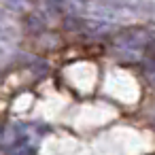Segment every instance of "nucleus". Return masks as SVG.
Listing matches in <instances>:
<instances>
[{"mask_svg":"<svg viewBox=\"0 0 155 155\" xmlns=\"http://www.w3.org/2000/svg\"><path fill=\"white\" fill-rule=\"evenodd\" d=\"M153 41V34H149L142 28H130L121 34L115 36L113 41V49L121 60L134 62V60H142L147 53L149 43Z\"/></svg>","mask_w":155,"mask_h":155,"instance_id":"nucleus-1","label":"nucleus"},{"mask_svg":"<svg viewBox=\"0 0 155 155\" xmlns=\"http://www.w3.org/2000/svg\"><path fill=\"white\" fill-rule=\"evenodd\" d=\"M11 130L13 134L5 136L2 149L9 155H34L38 149V140H41V136L34 132V125L19 123V125H13Z\"/></svg>","mask_w":155,"mask_h":155,"instance_id":"nucleus-2","label":"nucleus"},{"mask_svg":"<svg viewBox=\"0 0 155 155\" xmlns=\"http://www.w3.org/2000/svg\"><path fill=\"white\" fill-rule=\"evenodd\" d=\"M142 64H144L147 77L155 83V36H153V41H151L149 47H147V53H144V58H142Z\"/></svg>","mask_w":155,"mask_h":155,"instance_id":"nucleus-3","label":"nucleus"}]
</instances>
